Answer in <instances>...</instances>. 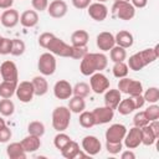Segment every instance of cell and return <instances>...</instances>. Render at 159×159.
Returning a JSON list of instances; mask_svg holds the SVG:
<instances>
[{
  "label": "cell",
  "mask_w": 159,
  "mask_h": 159,
  "mask_svg": "<svg viewBox=\"0 0 159 159\" xmlns=\"http://www.w3.org/2000/svg\"><path fill=\"white\" fill-rule=\"evenodd\" d=\"M24 27H34L39 22V14L36 10H25L20 15L19 21Z\"/></svg>",
  "instance_id": "cell-21"
},
{
  "label": "cell",
  "mask_w": 159,
  "mask_h": 159,
  "mask_svg": "<svg viewBox=\"0 0 159 159\" xmlns=\"http://www.w3.org/2000/svg\"><path fill=\"white\" fill-rule=\"evenodd\" d=\"M124 145L128 149H135L142 144V130L138 127H133L129 130H127L124 135Z\"/></svg>",
  "instance_id": "cell-13"
},
{
  "label": "cell",
  "mask_w": 159,
  "mask_h": 159,
  "mask_svg": "<svg viewBox=\"0 0 159 159\" xmlns=\"http://www.w3.org/2000/svg\"><path fill=\"white\" fill-rule=\"evenodd\" d=\"M81 145H82V150H84L89 157L97 155L102 149L101 140L94 135H86L82 139Z\"/></svg>",
  "instance_id": "cell-12"
},
{
  "label": "cell",
  "mask_w": 159,
  "mask_h": 159,
  "mask_svg": "<svg viewBox=\"0 0 159 159\" xmlns=\"http://www.w3.org/2000/svg\"><path fill=\"white\" fill-rule=\"evenodd\" d=\"M89 17L94 21H103L108 16V7L103 2H91L87 7Z\"/></svg>",
  "instance_id": "cell-14"
},
{
  "label": "cell",
  "mask_w": 159,
  "mask_h": 159,
  "mask_svg": "<svg viewBox=\"0 0 159 159\" xmlns=\"http://www.w3.org/2000/svg\"><path fill=\"white\" fill-rule=\"evenodd\" d=\"M120 158L122 159H135V154H134V152L132 149H128V150L122 152Z\"/></svg>",
  "instance_id": "cell-53"
},
{
  "label": "cell",
  "mask_w": 159,
  "mask_h": 159,
  "mask_svg": "<svg viewBox=\"0 0 159 159\" xmlns=\"http://www.w3.org/2000/svg\"><path fill=\"white\" fill-rule=\"evenodd\" d=\"M15 94L17 97V99L22 103H29L32 101L34 96H35V91H34V86L31 81H22L20 83H17Z\"/></svg>",
  "instance_id": "cell-8"
},
{
  "label": "cell",
  "mask_w": 159,
  "mask_h": 159,
  "mask_svg": "<svg viewBox=\"0 0 159 159\" xmlns=\"http://www.w3.org/2000/svg\"><path fill=\"white\" fill-rule=\"evenodd\" d=\"M2 39H4V37H2L1 35H0V43H1V41H2Z\"/></svg>",
  "instance_id": "cell-58"
},
{
  "label": "cell",
  "mask_w": 159,
  "mask_h": 159,
  "mask_svg": "<svg viewBox=\"0 0 159 159\" xmlns=\"http://www.w3.org/2000/svg\"><path fill=\"white\" fill-rule=\"evenodd\" d=\"M53 94L57 99H68L72 96V84L66 80H60L53 86Z\"/></svg>",
  "instance_id": "cell-16"
},
{
  "label": "cell",
  "mask_w": 159,
  "mask_h": 159,
  "mask_svg": "<svg viewBox=\"0 0 159 159\" xmlns=\"http://www.w3.org/2000/svg\"><path fill=\"white\" fill-rule=\"evenodd\" d=\"M4 127H6V122H5V119L2 117H0V129L4 128Z\"/></svg>",
  "instance_id": "cell-55"
},
{
  "label": "cell",
  "mask_w": 159,
  "mask_h": 159,
  "mask_svg": "<svg viewBox=\"0 0 159 159\" xmlns=\"http://www.w3.org/2000/svg\"><path fill=\"white\" fill-rule=\"evenodd\" d=\"M127 133V128L124 124L114 123L106 130V142H123L124 135Z\"/></svg>",
  "instance_id": "cell-11"
},
{
  "label": "cell",
  "mask_w": 159,
  "mask_h": 159,
  "mask_svg": "<svg viewBox=\"0 0 159 159\" xmlns=\"http://www.w3.org/2000/svg\"><path fill=\"white\" fill-rule=\"evenodd\" d=\"M17 83L19 82H15V81H2V82H0V97L1 98H11L15 94Z\"/></svg>",
  "instance_id": "cell-27"
},
{
  "label": "cell",
  "mask_w": 159,
  "mask_h": 159,
  "mask_svg": "<svg viewBox=\"0 0 159 159\" xmlns=\"http://www.w3.org/2000/svg\"><path fill=\"white\" fill-rule=\"evenodd\" d=\"M20 143H21V145H22V148L26 153H34V152L39 150L40 147H41L40 137H36V135H32V134L26 135Z\"/></svg>",
  "instance_id": "cell-20"
},
{
  "label": "cell",
  "mask_w": 159,
  "mask_h": 159,
  "mask_svg": "<svg viewBox=\"0 0 159 159\" xmlns=\"http://www.w3.org/2000/svg\"><path fill=\"white\" fill-rule=\"evenodd\" d=\"M80 150H81L80 149V144L71 139L60 152H61L62 157L66 158V159H76V155H77V153Z\"/></svg>",
  "instance_id": "cell-26"
},
{
  "label": "cell",
  "mask_w": 159,
  "mask_h": 159,
  "mask_svg": "<svg viewBox=\"0 0 159 159\" xmlns=\"http://www.w3.org/2000/svg\"><path fill=\"white\" fill-rule=\"evenodd\" d=\"M114 1H124V2H130V0H114Z\"/></svg>",
  "instance_id": "cell-56"
},
{
  "label": "cell",
  "mask_w": 159,
  "mask_h": 159,
  "mask_svg": "<svg viewBox=\"0 0 159 159\" xmlns=\"http://www.w3.org/2000/svg\"><path fill=\"white\" fill-rule=\"evenodd\" d=\"M14 4V0H0V9H10Z\"/></svg>",
  "instance_id": "cell-54"
},
{
  "label": "cell",
  "mask_w": 159,
  "mask_h": 159,
  "mask_svg": "<svg viewBox=\"0 0 159 159\" xmlns=\"http://www.w3.org/2000/svg\"><path fill=\"white\" fill-rule=\"evenodd\" d=\"M144 101L148 103H157L159 101V89L158 87H149L148 89H145L144 94Z\"/></svg>",
  "instance_id": "cell-39"
},
{
  "label": "cell",
  "mask_w": 159,
  "mask_h": 159,
  "mask_svg": "<svg viewBox=\"0 0 159 159\" xmlns=\"http://www.w3.org/2000/svg\"><path fill=\"white\" fill-rule=\"evenodd\" d=\"M130 4H132L134 7L143 9V7H145V6H147L148 0H130Z\"/></svg>",
  "instance_id": "cell-52"
},
{
  "label": "cell",
  "mask_w": 159,
  "mask_h": 159,
  "mask_svg": "<svg viewBox=\"0 0 159 159\" xmlns=\"http://www.w3.org/2000/svg\"><path fill=\"white\" fill-rule=\"evenodd\" d=\"M46 50H48V52H51L55 56H60V57H71L72 53V45L66 43L63 40H61L60 37H53L51 40V42L48 43V46L46 47Z\"/></svg>",
  "instance_id": "cell-6"
},
{
  "label": "cell",
  "mask_w": 159,
  "mask_h": 159,
  "mask_svg": "<svg viewBox=\"0 0 159 159\" xmlns=\"http://www.w3.org/2000/svg\"><path fill=\"white\" fill-rule=\"evenodd\" d=\"M31 5L36 11H45L48 6V0H31Z\"/></svg>",
  "instance_id": "cell-47"
},
{
  "label": "cell",
  "mask_w": 159,
  "mask_h": 159,
  "mask_svg": "<svg viewBox=\"0 0 159 159\" xmlns=\"http://www.w3.org/2000/svg\"><path fill=\"white\" fill-rule=\"evenodd\" d=\"M114 41H116V45H118L123 48H129V47H132V45L134 42V37L129 31L120 30L119 32L116 34Z\"/></svg>",
  "instance_id": "cell-23"
},
{
  "label": "cell",
  "mask_w": 159,
  "mask_h": 159,
  "mask_svg": "<svg viewBox=\"0 0 159 159\" xmlns=\"http://www.w3.org/2000/svg\"><path fill=\"white\" fill-rule=\"evenodd\" d=\"M27 133L41 138L45 134V124L40 120H32L27 125Z\"/></svg>",
  "instance_id": "cell-36"
},
{
  "label": "cell",
  "mask_w": 159,
  "mask_h": 159,
  "mask_svg": "<svg viewBox=\"0 0 159 159\" xmlns=\"http://www.w3.org/2000/svg\"><path fill=\"white\" fill-rule=\"evenodd\" d=\"M70 140H71V138H70L68 134H66V133H63V132H58V133L55 135V138H53V145L56 147V149L61 150Z\"/></svg>",
  "instance_id": "cell-40"
},
{
  "label": "cell",
  "mask_w": 159,
  "mask_h": 159,
  "mask_svg": "<svg viewBox=\"0 0 159 159\" xmlns=\"http://www.w3.org/2000/svg\"><path fill=\"white\" fill-rule=\"evenodd\" d=\"M53 37H55V35H53L52 32H43V34H41V35L39 36L37 42H39V45H40L41 47L46 48Z\"/></svg>",
  "instance_id": "cell-45"
},
{
  "label": "cell",
  "mask_w": 159,
  "mask_h": 159,
  "mask_svg": "<svg viewBox=\"0 0 159 159\" xmlns=\"http://www.w3.org/2000/svg\"><path fill=\"white\" fill-rule=\"evenodd\" d=\"M148 120H155V119H159V106L157 103H152L145 111H144Z\"/></svg>",
  "instance_id": "cell-41"
},
{
  "label": "cell",
  "mask_w": 159,
  "mask_h": 159,
  "mask_svg": "<svg viewBox=\"0 0 159 159\" xmlns=\"http://www.w3.org/2000/svg\"><path fill=\"white\" fill-rule=\"evenodd\" d=\"M86 53H88V48H87V46H72L71 58H75V60H82V58L84 57Z\"/></svg>",
  "instance_id": "cell-44"
},
{
  "label": "cell",
  "mask_w": 159,
  "mask_h": 159,
  "mask_svg": "<svg viewBox=\"0 0 159 159\" xmlns=\"http://www.w3.org/2000/svg\"><path fill=\"white\" fill-rule=\"evenodd\" d=\"M116 109H117V111L119 112V114H122V116H128V114H130L132 112L135 111L134 104H133L130 97H128V98H125V99H120V102H119V104L117 106Z\"/></svg>",
  "instance_id": "cell-32"
},
{
  "label": "cell",
  "mask_w": 159,
  "mask_h": 159,
  "mask_svg": "<svg viewBox=\"0 0 159 159\" xmlns=\"http://www.w3.org/2000/svg\"><path fill=\"white\" fill-rule=\"evenodd\" d=\"M148 123H149V120H148V118H147L144 111L137 112V113L134 114V117H133V124H134V127L142 128V127L147 125Z\"/></svg>",
  "instance_id": "cell-42"
},
{
  "label": "cell",
  "mask_w": 159,
  "mask_h": 159,
  "mask_svg": "<svg viewBox=\"0 0 159 159\" xmlns=\"http://www.w3.org/2000/svg\"><path fill=\"white\" fill-rule=\"evenodd\" d=\"M108 65V58L104 53L99 52H88L81 60L80 71L83 76H91L94 72L103 71Z\"/></svg>",
  "instance_id": "cell-1"
},
{
  "label": "cell",
  "mask_w": 159,
  "mask_h": 159,
  "mask_svg": "<svg viewBox=\"0 0 159 159\" xmlns=\"http://www.w3.org/2000/svg\"><path fill=\"white\" fill-rule=\"evenodd\" d=\"M6 155L10 159H25L27 153L24 150L20 142H14L6 147Z\"/></svg>",
  "instance_id": "cell-22"
},
{
  "label": "cell",
  "mask_w": 159,
  "mask_h": 159,
  "mask_svg": "<svg viewBox=\"0 0 159 159\" xmlns=\"http://www.w3.org/2000/svg\"><path fill=\"white\" fill-rule=\"evenodd\" d=\"M129 97H130V99H132L135 109H140L144 106V103H145L144 97H143V93L142 94H137V96H129Z\"/></svg>",
  "instance_id": "cell-49"
},
{
  "label": "cell",
  "mask_w": 159,
  "mask_h": 159,
  "mask_svg": "<svg viewBox=\"0 0 159 159\" xmlns=\"http://www.w3.org/2000/svg\"><path fill=\"white\" fill-rule=\"evenodd\" d=\"M118 89L120 93H125L129 96H137L143 93V84L137 80H132L128 77L119 78L118 81Z\"/></svg>",
  "instance_id": "cell-5"
},
{
  "label": "cell",
  "mask_w": 159,
  "mask_h": 159,
  "mask_svg": "<svg viewBox=\"0 0 159 159\" xmlns=\"http://www.w3.org/2000/svg\"><path fill=\"white\" fill-rule=\"evenodd\" d=\"M37 70L42 76H52L56 71V58L51 52H43L37 61Z\"/></svg>",
  "instance_id": "cell-3"
},
{
  "label": "cell",
  "mask_w": 159,
  "mask_h": 159,
  "mask_svg": "<svg viewBox=\"0 0 159 159\" xmlns=\"http://www.w3.org/2000/svg\"><path fill=\"white\" fill-rule=\"evenodd\" d=\"M89 93H91V87L86 82H77L75 86H72V96L86 98Z\"/></svg>",
  "instance_id": "cell-34"
},
{
  "label": "cell",
  "mask_w": 159,
  "mask_h": 159,
  "mask_svg": "<svg viewBox=\"0 0 159 159\" xmlns=\"http://www.w3.org/2000/svg\"><path fill=\"white\" fill-rule=\"evenodd\" d=\"M0 76L2 81H15L19 80V71L17 66L12 61H4L0 65Z\"/></svg>",
  "instance_id": "cell-9"
},
{
  "label": "cell",
  "mask_w": 159,
  "mask_h": 159,
  "mask_svg": "<svg viewBox=\"0 0 159 159\" xmlns=\"http://www.w3.org/2000/svg\"><path fill=\"white\" fill-rule=\"evenodd\" d=\"M92 113H93V117H94L96 125L109 123L114 117V109H112V108H109L107 106L97 107V108H94L92 111Z\"/></svg>",
  "instance_id": "cell-10"
},
{
  "label": "cell",
  "mask_w": 159,
  "mask_h": 159,
  "mask_svg": "<svg viewBox=\"0 0 159 159\" xmlns=\"http://www.w3.org/2000/svg\"><path fill=\"white\" fill-rule=\"evenodd\" d=\"M127 65H128V68L132 70V71H140V70H143L145 66H148L147 62L144 61L143 56L140 55V52H137V53L132 55V56L129 57Z\"/></svg>",
  "instance_id": "cell-28"
},
{
  "label": "cell",
  "mask_w": 159,
  "mask_h": 159,
  "mask_svg": "<svg viewBox=\"0 0 159 159\" xmlns=\"http://www.w3.org/2000/svg\"><path fill=\"white\" fill-rule=\"evenodd\" d=\"M112 72H113V76H114V77H117V78H123V77H127V76H128L129 68H128V65H127L124 61L114 62V65H113V67H112Z\"/></svg>",
  "instance_id": "cell-37"
},
{
  "label": "cell",
  "mask_w": 159,
  "mask_h": 159,
  "mask_svg": "<svg viewBox=\"0 0 159 159\" xmlns=\"http://www.w3.org/2000/svg\"><path fill=\"white\" fill-rule=\"evenodd\" d=\"M109 58L111 61L113 62H120V61H124L127 58V51L125 48L118 46V45H114L111 50H109Z\"/></svg>",
  "instance_id": "cell-31"
},
{
  "label": "cell",
  "mask_w": 159,
  "mask_h": 159,
  "mask_svg": "<svg viewBox=\"0 0 159 159\" xmlns=\"http://www.w3.org/2000/svg\"><path fill=\"white\" fill-rule=\"evenodd\" d=\"M89 87L96 94L104 93L109 88V80L102 72H94L89 78Z\"/></svg>",
  "instance_id": "cell-7"
},
{
  "label": "cell",
  "mask_w": 159,
  "mask_h": 159,
  "mask_svg": "<svg viewBox=\"0 0 159 159\" xmlns=\"http://www.w3.org/2000/svg\"><path fill=\"white\" fill-rule=\"evenodd\" d=\"M140 130H142V144L149 147V145H153L155 143V140L158 139V137L154 134V132L152 130L149 124L142 127Z\"/></svg>",
  "instance_id": "cell-30"
},
{
  "label": "cell",
  "mask_w": 159,
  "mask_h": 159,
  "mask_svg": "<svg viewBox=\"0 0 159 159\" xmlns=\"http://www.w3.org/2000/svg\"><path fill=\"white\" fill-rule=\"evenodd\" d=\"M68 11L67 2L63 0H53L47 6V12L53 19H61L63 17Z\"/></svg>",
  "instance_id": "cell-15"
},
{
  "label": "cell",
  "mask_w": 159,
  "mask_h": 159,
  "mask_svg": "<svg viewBox=\"0 0 159 159\" xmlns=\"http://www.w3.org/2000/svg\"><path fill=\"white\" fill-rule=\"evenodd\" d=\"M32 86H34V91H35V96H45L48 91V83L47 80L43 76H35L32 80Z\"/></svg>",
  "instance_id": "cell-24"
},
{
  "label": "cell",
  "mask_w": 159,
  "mask_h": 159,
  "mask_svg": "<svg viewBox=\"0 0 159 159\" xmlns=\"http://www.w3.org/2000/svg\"><path fill=\"white\" fill-rule=\"evenodd\" d=\"M106 149L109 154H119L123 149V142H106Z\"/></svg>",
  "instance_id": "cell-43"
},
{
  "label": "cell",
  "mask_w": 159,
  "mask_h": 159,
  "mask_svg": "<svg viewBox=\"0 0 159 159\" xmlns=\"http://www.w3.org/2000/svg\"><path fill=\"white\" fill-rule=\"evenodd\" d=\"M70 111L72 113H77L80 114L82 111L86 109V102H84V98L82 97H78V96H73V97H70V102H68V106Z\"/></svg>",
  "instance_id": "cell-29"
},
{
  "label": "cell",
  "mask_w": 159,
  "mask_h": 159,
  "mask_svg": "<svg viewBox=\"0 0 159 159\" xmlns=\"http://www.w3.org/2000/svg\"><path fill=\"white\" fill-rule=\"evenodd\" d=\"M78 122H80L81 127H83V128H92L93 125H96L93 113L92 112H88V111H82L80 113Z\"/></svg>",
  "instance_id": "cell-35"
},
{
  "label": "cell",
  "mask_w": 159,
  "mask_h": 159,
  "mask_svg": "<svg viewBox=\"0 0 159 159\" xmlns=\"http://www.w3.org/2000/svg\"><path fill=\"white\" fill-rule=\"evenodd\" d=\"M106 1H108V0H97V2H106Z\"/></svg>",
  "instance_id": "cell-57"
},
{
  "label": "cell",
  "mask_w": 159,
  "mask_h": 159,
  "mask_svg": "<svg viewBox=\"0 0 159 159\" xmlns=\"http://www.w3.org/2000/svg\"><path fill=\"white\" fill-rule=\"evenodd\" d=\"M148 124H149V127L152 128V130L154 132V134L159 138V122H158V119H155V120H150Z\"/></svg>",
  "instance_id": "cell-51"
},
{
  "label": "cell",
  "mask_w": 159,
  "mask_h": 159,
  "mask_svg": "<svg viewBox=\"0 0 159 159\" xmlns=\"http://www.w3.org/2000/svg\"><path fill=\"white\" fill-rule=\"evenodd\" d=\"M11 45L12 40L9 37H4L0 43V55H9L11 52Z\"/></svg>",
  "instance_id": "cell-46"
},
{
  "label": "cell",
  "mask_w": 159,
  "mask_h": 159,
  "mask_svg": "<svg viewBox=\"0 0 159 159\" xmlns=\"http://www.w3.org/2000/svg\"><path fill=\"white\" fill-rule=\"evenodd\" d=\"M26 50V45L22 40L20 39H12V45H11V52L10 55L12 56H21Z\"/></svg>",
  "instance_id": "cell-38"
},
{
  "label": "cell",
  "mask_w": 159,
  "mask_h": 159,
  "mask_svg": "<svg viewBox=\"0 0 159 159\" xmlns=\"http://www.w3.org/2000/svg\"><path fill=\"white\" fill-rule=\"evenodd\" d=\"M15 112V104L10 98H2L0 101V114L2 117H10Z\"/></svg>",
  "instance_id": "cell-33"
},
{
  "label": "cell",
  "mask_w": 159,
  "mask_h": 159,
  "mask_svg": "<svg viewBox=\"0 0 159 159\" xmlns=\"http://www.w3.org/2000/svg\"><path fill=\"white\" fill-rule=\"evenodd\" d=\"M91 1H92V0H71L72 5H73L76 9H78V10L87 9V7L89 6Z\"/></svg>",
  "instance_id": "cell-50"
},
{
  "label": "cell",
  "mask_w": 159,
  "mask_h": 159,
  "mask_svg": "<svg viewBox=\"0 0 159 159\" xmlns=\"http://www.w3.org/2000/svg\"><path fill=\"white\" fill-rule=\"evenodd\" d=\"M96 45L97 47L106 52V51H109L114 45H116V41H114V35L112 32H108V31H103V32H99L96 37Z\"/></svg>",
  "instance_id": "cell-17"
},
{
  "label": "cell",
  "mask_w": 159,
  "mask_h": 159,
  "mask_svg": "<svg viewBox=\"0 0 159 159\" xmlns=\"http://www.w3.org/2000/svg\"><path fill=\"white\" fill-rule=\"evenodd\" d=\"M112 14L117 16L120 20L128 21L132 20L135 16V7L130 2H124V1H114L112 6Z\"/></svg>",
  "instance_id": "cell-4"
},
{
  "label": "cell",
  "mask_w": 159,
  "mask_h": 159,
  "mask_svg": "<svg viewBox=\"0 0 159 159\" xmlns=\"http://www.w3.org/2000/svg\"><path fill=\"white\" fill-rule=\"evenodd\" d=\"M88 41H89V35L86 30H76L71 35L72 46H87Z\"/></svg>",
  "instance_id": "cell-25"
},
{
  "label": "cell",
  "mask_w": 159,
  "mask_h": 159,
  "mask_svg": "<svg viewBox=\"0 0 159 159\" xmlns=\"http://www.w3.org/2000/svg\"><path fill=\"white\" fill-rule=\"evenodd\" d=\"M11 135H12L11 129H10L7 125L4 127V128H1V129H0V143H6V142H9L10 138H11Z\"/></svg>",
  "instance_id": "cell-48"
},
{
  "label": "cell",
  "mask_w": 159,
  "mask_h": 159,
  "mask_svg": "<svg viewBox=\"0 0 159 159\" xmlns=\"http://www.w3.org/2000/svg\"><path fill=\"white\" fill-rule=\"evenodd\" d=\"M122 99V93L119 92V89H114V88H111V89H107L104 92V106L112 108V109H116L117 106L119 104Z\"/></svg>",
  "instance_id": "cell-19"
},
{
  "label": "cell",
  "mask_w": 159,
  "mask_h": 159,
  "mask_svg": "<svg viewBox=\"0 0 159 159\" xmlns=\"http://www.w3.org/2000/svg\"><path fill=\"white\" fill-rule=\"evenodd\" d=\"M71 111L68 107L58 106L52 111V127L56 132H65L71 123Z\"/></svg>",
  "instance_id": "cell-2"
},
{
  "label": "cell",
  "mask_w": 159,
  "mask_h": 159,
  "mask_svg": "<svg viewBox=\"0 0 159 159\" xmlns=\"http://www.w3.org/2000/svg\"><path fill=\"white\" fill-rule=\"evenodd\" d=\"M20 21V15L17 12V10L15 9H6L1 15H0V22L4 27L7 29H12L15 27Z\"/></svg>",
  "instance_id": "cell-18"
}]
</instances>
